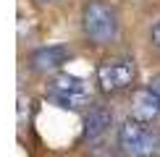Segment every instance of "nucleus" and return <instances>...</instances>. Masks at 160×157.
Returning <instances> with one entry per match:
<instances>
[{
  "label": "nucleus",
  "instance_id": "nucleus-5",
  "mask_svg": "<svg viewBox=\"0 0 160 157\" xmlns=\"http://www.w3.org/2000/svg\"><path fill=\"white\" fill-rule=\"evenodd\" d=\"M158 115H160V97L150 87L139 89L131 100V118L139 123H152L158 121Z\"/></svg>",
  "mask_w": 160,
  "mask_h": 157
},
{
  "label": "nucleus",
  "instance_id": "nucleus-1",
  "mask_svg": "<svg viewBox=\"0 0 160 157\" xmlns=\"http://www.w3.org/2000/svg\"><path fill=\"white\" fill-rule=\"evenodd\" d=\"M82 29L84 37L95 45H113L121 31V21H118V11L110 3L102 0H92L82 11Z\"/></svg>",
  "mask_w": 160,
  "mask_h": 157
},
{
  "label": "nucleus",
  "instance_id": "nucleus-8",
  "mask_svg": "<svg viewBox=\"0 0 160 157\" xmlns=\"http://www.w3.org/2000/svg\"><path fill=\"white\" fill-rule=\"evenodd\" d=\"M150 42H152V47L160 50V18L152 24V29H150Z\"/></svg>",
  "mask_w": 160,
  "mask_h": 157
},
{
  "label": "nucleus",
  "instance_id": "nucleus-10",
  "mask_svg": "<svg viewBox=\"0 0 160 157\" xmlns=\"http://www.w3.org/2000/svg\"><path fill=\"white\" fill-rule=\"evenodd\" d=\"M42 3H55V0H42Z\"/></svg>",
  "mask_w": 160,
  "mask_h": 157
},
{
  "label": "nucleus",
  "instance_id": "nucleus-7",
  "mask_svg": "<svg viewBox=\"0 0 160 157\" xmlns=\"http://www.w3.org/2000/svg\"><path fill=\"white\" fill-rule=\"evenodd\" d=\"M110 123H113L110 110L102 107V105H92L89 113L84 115V139H89V141L100 139V136L110 128Z\"/></svg>",
  "mask_w": 160,
  "mask_h": 157
},
{
  "label": "nucleus",
  "instance_id": "nucleus-4",
  "mask_svg": "<svg viewBox=\"0 0 160 157\" xmlns=\"http://www.w3.org/2000/svg\"><path fill=\"white\" fill-rule=\"evenodd\" d=\"M137 78V65L131 58H108L97 65V84L105 94H121L131 89Z\"/></svg>",
  "mask_w": 160,
  "mask_h": 157
},
{
  "label": "nucleus",
  "instance_id": "nucleus-3",
  "mask_svg": "<svg viewBox=\"0 0 160 157\" xmlns=\"http://www.w3.org/2000/svg\"><path fill=\"white\" fill-rule=\"evenodd\" d=\"M118 147L129 157H152V152L160 147V134L150 123H139L129 118L118 128Z\"/></svg>",
  "mask_w": 160,
  "mask_h": 157
},
{
  "label": "nucleus",
  "instance_id": "nucleus-6",
  "mask_svg": "<svg viewBox=\"0 0 160 157\" xmlns=\"http://www.w3.org/2000/svg\"><path fill=\"white\" fill-rule=\"evenodd\" d=\"M71 58L68 47L63 45H48V47H39L34 55H32V68L39 71V74H48V71H55Z\"/></svg>",
  "mask_w": 160,
  "mask_h": 157
},
{
  "label": "nucleus",
  "instance_id": "nucleus-2",
  "mask_svg": "<svg viewBox=\"0 0 160 157\" xmlns=\"http://www.w3.org/2000/svg\"><path fill=\"white\" fill-rule=\"evenodd\" d=\"M48 100L55 102L58 107H66V110H82L92 102V87L89 81L82 76H74V74H58L48 81Z\"/></svg>",
  "mask_w": 160,
  "mask_h": 157
},
{
  "label": "nucleus",
  "instance_id": "nucleus-9",
  "mask_svg": "<svg viewBox=\"0 0 160 157\" xmlns=\"http://www.w3.org/2000/svg\"><path fill=\"white\" fill-rule=\"evenodd\" d=\"M150 89H152V92H155V94L160 97V76L155 78V81H150Z\"/></svg>",
  "mask_w": 160,
  "mask_h": 157
}]
</instances>
